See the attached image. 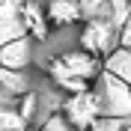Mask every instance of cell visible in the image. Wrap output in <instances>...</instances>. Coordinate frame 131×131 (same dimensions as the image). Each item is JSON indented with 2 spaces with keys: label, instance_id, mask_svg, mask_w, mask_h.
<instances>
[{
  "label": "cell",
  "instance_id": "cell-10",
  "mask_svg": "<svg viewBox=\"0 0 131 131\" xmlns=\"http://www.w3.org/2000/svg\"><path fill=\"white\" fill-rule=\"evenodd\" d=\"M131 125V119H116V116H101L90 131H125Z\"/></svg>",
  "mask_w": 131,
  "mask_h": 131
},
{
  "label": "cell",
  "instance_id": "cell-14",
  "mask_svg": "<svg viewBox=\"0 0 131 131\" xmlns=\"http://www.w3.org/2000/svg\"><path fill=\"white\" fill-rule=\"evenodd\" d=\"M125 131H131V125H128V128H125Z\"/></svg>",
  "mask_w": 131,
  "mask_h": 131
},
{
  "label": "cell",
  "instance_id": "cell-9",
  "mask_svg": "<svg viewBox=\"0 0 131 131\" xmlns=\"http://www.w3.org/2000/svg\"><path fill=\"white\" fill-rule=\"evenodd\" d=\"M33 125L18 113V107H3L0 110V131H30Z\"/></svg>",
  "mask_w": 131,
  "mask_h": 131
},
{
  "label": "cell",
  "instance_id": "cell-1",
  "mask_svg": "<svg viewBox=\"0 0 131 131\" xmlns=\"http://www.w3.org/2000/svg\"><path fill=\"white\" fill-rule=\"evenodd\" d=\"M48 74L51 81H60V78H74V81H86L95 86L104 74V60L86 54L83 48H74V51H63L57 57L48 60Z\"/></svg>",
  "mask_w": 131,
  "mask_h": 131
},
{
  "label": "cell",
  "instance_id": "cell-3",
  "mask_svg": "<svg viewBox=\"0 0 131 131\" xmlns=\"http://www.w3.org/2000/svg\"><path fill=\"white\" fill-rule=\"evenodd\" d=\"M63 116L66 122L72 125L74 131H90L92 125L101 119V101H98V92L90 90V92H81V95H72L63 101Z\"/></svg>",
  "mask_w": 131,
  "mask_h": 131
},
{
  "label": "cell",
  "instance_id": "cell-11",
  "mask_svg": "<svg viewBox=\"0 0 131 131\" xmlns=\"http://www.w3.org/2000/svg\"><path fill=\"white\" fill-rule=\"evenodd\" d=\"M36 107H39V98H36V92H27L24 98H18V113L24 116L27 122L36 116Z\"/></svg>",
  "mask_w": 131,
  "mask_h": 131
},
{
  "label": "cell",
  "instance_id": "cell-7",
  "mask_svg": "<svg viewBox=\"0 0 131 131\" xmlns=\"http://www.w3.org/2000/svg\"><path fill=\"white\" fill-rule=\"evenodd\" d=\"M104 72H110L113 78H119V81H125L131 86V48H119L113 57H107Z\"/></svg>",
  "mask_w": 131,
  "mask_h": 131
},
{
  "label": "cell",
  "instance_id": "cell-12",
  "mask_svg": "<svg viewBox=\"0 0 131 131\" xmlns=\"http://www.w3.org/2000/svg\"><path fill=\"white\" fill-rule=\"evenodd\" d=\"M42 131H74V128L66 122V116H63V113H54L48 122L42 125Z\"/></svg>",
  "mask_w": 131,
  "mask_h": 131
},
{
  "label": "cell",
  "instance_id": "cell-4",
  "mask_svg": "<svg viewBox=\"0 0 131 131\" xmlns=\"http://www.w3.org/2000/svg\"><path fill=\"white\" fill-rule=\"evenodd\" d=\"M45 15H48V24L54 30H63L72 24L83 27V9L78 0H51V3H45Z\"/></svg>",
  "mask_w": 131,
  "mask_h": 131
},
{
  "label": "cell",
  "instance_id": "cell-6",
  "mask_svg": "<svg viewBox=\"0 0 131 131\" xmlns=\"http://www.w3.org/2000/svg\"><path fill=\"white\" fill-rule=\"evenodd\" d=\"M24 27H27V36L36 42H45L48 39V15H45V6H39V3H24Z\"/></svg>",
  "mask_w": 131,
  "mask_h": 131
},
{
  "label": "cell",
  "instance_id": "cell-13",
  "mask_svg": "<svg viewBox=\"0 0 131 131\" xmlns=\"http://www.w3.org/2000/svg\"><path fill=\"white\" fill-rule=\"evenodd\" d=\"M119 48H131V15L125 21V27L119 30Z\"/></svg>",
  "mask_w": 131,
  "mask_h": 131
},
{
  "label": "cell",
  "instance_id": "cell-2",
  "mask_svg": "<svg viewBox=\"0 0 131 131\" xmlns=\"http://www.w3.org/2000/svg\"><path fill=\"white\" fill-rule=\"evenodd\" d=\"M81 48L98 60H107L119 51V27L113 21H86L81 27Z\"/></svg>",
  "mask_w": 131,
  "mask_h": 131
},
{
  "label": "cell",
  "instance_id": "cell-8",
  "mask_svg": "<svg viewBox=\"0 0 131 131\" xmlns=\"http://www.w3.org/2000/svg\"><path fill=\"white\" fill-rule=\"evenodd\" d=\"M0 83H3V90L9 92V95H18V98H24L27 92H30V81H27V74L24 72H0Z\"/></svg>",
  "mask_w": 131,
  "mask_h": 131
},
{
  "label": "cell",
  "instance_id": "cell-5",
  "mask_svg": "<svg viewBox=\"0 0 131 131\" xmlns=\"http://www.w3.org/2000/svg\"><path fill=\"white\" fill-rule=\"evenodd\" d=\"M33 63V39H18L9 45H0V66L6 72H24Z\"/></svg>",
  "mask_w": 131,
  "mask_h": 131
}]
</instances>
